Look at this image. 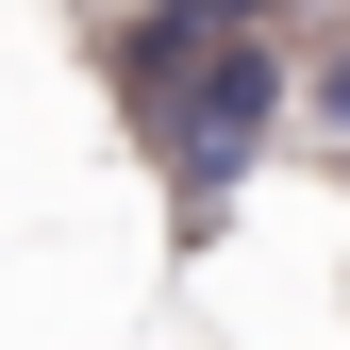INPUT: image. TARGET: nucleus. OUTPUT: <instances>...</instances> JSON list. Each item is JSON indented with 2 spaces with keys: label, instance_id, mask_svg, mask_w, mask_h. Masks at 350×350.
Wrapping results in <instances>:
<instances>
[{
  "label": "nucleus",
  "instance_id": "obj_1",
  "mask_svg": "<svg viewBox=\"0 0 350 350\" xmlns=\"http://www.w3.org/2000/svg\"><path fill=\"white\" fill-rule=\"evenodd\" d=\"M267 100H284V67H267V33H250V0H167L134 33V117H150V150L184 167V184H234V167L267 150Z\"/></svg>",
  "mask_w": 350,
  "mask_h": 350
}]
</instances>
